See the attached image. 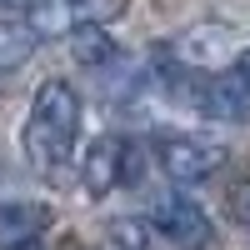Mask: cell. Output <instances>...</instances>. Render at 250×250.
<instances>
[{
  "label": "cell",
  "mask_w": 250,
  "mask_h": 250,
  "mask_svg": "<svg viewBox=\"0 0 250 250\" xmlns=\"http://www.w3.org/2000/svg\"><path fill=\"white\" fill-rule=\"evenodd\" d=\"M110 240H115V250H155L145 220H115L110 225Z\"/></svg>",
  "instance_id": "cell-10"
},
{
  "label": "cell",
  "mask_w": 250,
  "mask_h": 250,
  "mask_svg": "<svg viewBox=\"0 0 250 250\" xmlns=\"http://www.w3.org/2000/svg\"><path fill=\"white\" fill-rule=\"evenodd\" d=\"M150 230L160 240H170L175 250H210L215 245V225L205 215V205L190 200V195H160L150 205Z\"/></svg>",
  "instance_id": "cell-5"
},
{
  "label": "cell",
  "mask_w": 250,
  "mask_h": 250,
  "mask_svg": "<svg viewBox=\"0 0 250 250\" xmlns=\"http://www.w3.org/2000/svg\"><path fill=\"white\" fill-rule=\"evenodd\" d=\"M110 55H115V40L100 30V25L75 30V60H80V65H100V60H110Z\"/></svg>",
  "instance_id": "cell-9"
},
{
  "label": "cell",
  "mask_w": 250,
  "mask_h": 250,
  "mask_svg": "<svg viewBox=\"0 0 250 250\" xmlns=\"http://www.w3.org/2000/svg\"><path fill=\"white\" fill-rule=\"evenodd\" d=\"M80 120H85V100L70 80H45L35 90L25 125H20V150H25L30 165L40 170H55L75 155V140H80Z\"/></svg>",
  "instance_id": "cell-1"
},
{
  "label": "cell",
  "mask_w": 250,
  "mask_h": 250,
  "mask_svg": "<svg viewBox=\"0 0 250 250\" xmlns=\"http://www.w3.org/2000/svg\"><path fill=\"white\" fill-rule=\"evenodd\" d=\"M135 180H140V145L135 140H125V135L90 140L85 160H80V185H85L95 200L120 190V185H135Z\"/></svg>",
  "instance_id": "cell-3"
},
{
  "label": "cell",
  "mask_w": 250,
  "mask_h": 250,
  "mask_svg": "<svg viewBox=\"0 0 250 250\" xmlns=\"http://www.w3.org/2000/svg\"><path fill=\"white\" fill-rule=\"evenodd\" d=\"M50 220V205L40 200H0V250H35Z\"/></svg>",
  "instance_id": "cell-7"
},
{
  "label": "cell",
  "mask_w": 250,
  "mask_h": 250,
  "mask_svg": "<svg viewBox=\"0 0 250 250\" xmlns=\"http://www.w3.org/2000/svg\"><path fill=\"white\" fill-rule=\"evenodd\" d=\"M155 165L170 180H180V185H200V180H210L220 165H225V145H215V140H205V135H180V130H165V135H155Z\"/></svg>",
  "instance_id": "cell-4"
},
{
  "label": "cell",
  "mask_w": 250,
  "mask_h": 250,
  "mask_svg": "<svg viewBox=\"0 0 250 250\" xmlns=\"http://www.w3.org/2000/svg\"><path fill=\"white\" fill-rule=\"evenodd\" d=\"M200 110L210 120H225V125H245L250 120V50L230 55V65H220L210 80L200 85Z\"/></svg>",
  "instance_id": "cell-6"
},
{
  "label": "cell",
  "mask_w": 250,
  "mask_h": 250,
  "mask_svg": "<svg viewBox=\"0 0 250 250\" xmlns=\"http://www.w3.org/2000/svg\"><path fill=\"white\" fill-rule=\"evenodd\" d=\"M35 45H40V35L25 25V20H0V75L20 70L35 55Z\"/></svg>",
  "instance_id": "cell-8"
},
{
  "label": "cell",
  "mask_w": 250,
  "mask_h": 250,
  "mask_svg": "<svg viewBox=\"0 0 250 250\" xmlns=\"http://www.w3.org/2000/svg\"><path fill=\"white\" fill-rule=\"evenodd\" d=\"M130 0H25L30 20L25 25L40 40H60V35H75V30H90V25H110V20L125 15Z\"/></svg>",
  "instance_id": "cell-2"
}]
</instances>
